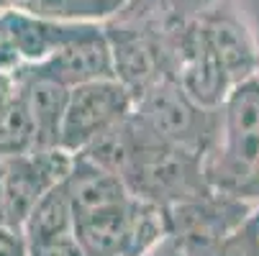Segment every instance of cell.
<instances>
[{"instance_id":"cell-2","label":"cell","mask_w":259,"mask_h":256,"mask_svg":"<svg viewBox=\"0 0 259 256\" xmlns=\"http://www.w3.org/2000/svg\"><path fill=\"white\" fill-rule=\"evenodd\" d=\"M134 116L162 138L205 154L215 136L218 108L195 103L175 77H164L136 97Z\"/></svg>"},{"instance_id":"cell-8","label":"cell","mask_w":259,"mask_h":256,"mask_svg":"<svg viewBox=\"0 0 259 256\" xmlns=\"http://www.w3.org/2000/svg\"><path fill=\"white\" fill-rule=\"evenodd\" d=\"M0 26L21 62H44L62 46L88 36L100 23H69L31 16L16 8H0Z\"/></svg>"},{"instance_id":"cell-12","label":"cell","mask_w":259,"mask_h":256,"mask_svg":"<svg viewBox=\"0 0 259 256\" xmlns=\"http://www.w3.org/2000/svg\"><path fill=\"white\" fill-rule=\"evenodd\" d=\"M28 256H85V251H82L77 236H64V238L28 246Z\"/></svg>"},{"instance_id":"cell-15","label":"cell","mask_w":259,"mask_h":256,"mask_svg":"<svg viewBox=\"0 0 259 256\" xmlns=\"http://www.w3.org/2000/svg\"><path fill=\"white\" fill-rule=\"evenodd\" d=\"M18 64H21V57L16 54L13 44L8 41L3 26H0V72H13Z\"/></svg>"},{"instance_id":"cell-11","label":"cell","mask_w":259,"mask_h":256,"mask_svg":"<svg viewBox=\"0 0 259 256\" xmlns=\"http://www.w3.org/2000/svg\"><path fill=\"white\" fill-rule=\"evenodd\" d=\"M198 256H259V205L251 208L239 226H234L224 238H218Z\"/></svg>"},{"instance_id":"cell-1","label":"cell","mask_w":259,"mask_h":256,"mask_svg":"<svg viewBox=\"0 0 259 256\" xmlns=\"http://www.w3.org/2000/svg\"><path fill=\"white\" fill-rule=\"evenodd\" d=\"M203 174L210 190L259 205V75L239 82L218 105Z\"/></svg>"},{"instance_id":"cell-4","label":"cell","mask_w":259,"mask_h":256,"mask_svg":"<svg viewBox=\"0 0 259 256\" xmlns=\"http://www.w3.org/2000/svg\"><path fill=\"white\" fill-rule=\"evenodd\" d=\"M251 208L256 205L215 190H205L198 197L180 200L164 208L169 238L180 246L185 256H198L218 238H224L234 226H239L251 213Z\"/></svg>"},{"instance_id":"cell-5","label":"cell","mask_w":259,"mask_h":256,"mask_svg":"<svg viewBox=\"0 0 259 256\" xmlns=\"http://www.w3.org/2000/svg\"><path fill=\"white\" fill-rule=\"evenodd\" d=\"M72 157L62 149H36L3 159V218L6 226L23 228L33 205L67 177Z\"/></svg>"},{"instance_id":"cell-14","label":"cell","mask_w":259,"mask_h":256,"mask_svg":"<svg viewBox=\"0 0 259 256\" xmlns=\"http://www.w3.org/2000/svg\"><path fill=\"white\" fill-rule=\"evenodd\" d=\"M16 95H18V82L13 77V72H0V116L11 108Z\"/></svg>"},{"instance_id":"cell-9","label":"cell","mask_w":259,"mask_h":256,"mask_svg":"<svg viewBox=\"0 0 259 256\" xmlns=\"http://www.w3.org/2000/svg\"><path fill=\"white\" fill-rule=\"evenodd\" d=\"M21 231H23L28 246L64 238V236H75V205H72L64 179L59 185H54L49 192H44V197L28 213Z\"/></svg>"},{"instance_id":"cell-13","label":"cell","mask_w":259,"mask_h":256,"mask_svg":"<svg viewBox=\"0 0 259 256\" xmlns=\"http://www.w3.org/2000/svg\"><path fill=\"white\" fill-rule=\"evenodd\" d=\"M0 256H28V243L23 231L0 226Z\"/></svg>"},{"instance_id":"cell-10","label":"cell","mask_w":259,"mask_h":256,"mask_svg":"<svg viewBox=\"0 0 259 256\" xmlns=\"http://www.w3.org/2000/svg\"><path fill=\"white\" fill-rule=\"evenodd\" d=\"M131 0H0V8H16L31 16L69 23H105Z\"/></svg>"},{"instance_id":"cell-3","label":"cell","mask_w":259,"mask_h":256,"mask_svg":"<svg viewBox=\"0 0 259 256\" xmlns=\"http://www.w3.org/2000/svg\"><path fill=\"white\" fill-rule=\"evenodd\" d=\"M134 92L118 77L72 87L62 123L59 149L67 154L88 151L95 141L118 128L134 113Z\"/></svg>"},{"instance_id":"cell-6","label":"cell","mask_w":259,"mask_h":256,"mask_svg":"<svg viewBox=\"0 0 259 256\" xmlns=\"http://www.w3.org/2000/svg\"><path fill=\"white\" fill-rule=\"evenodd\" d=\"M13 77L18 82V95L33 126L36 149H59L62 123L67 113L69 90L59 80L39 72L33 64L21 62L13 69Z\"/></svg>"},{"instance_id":"cell-7","label":"cell","mask_w":259,"mask_h":256,"mask_svg":"<svg viewBox=\"0 0 259 256\" xmlns=\"http://www.w3.org/2000/svg\"><path fill=\"white\" fill-rule=\"evenodd\" d=\"M28 64H33L39 72L59 80L67 87L118 77L113 46L108 41V33H105L103 23L98 28H93L88 36H82V39L62 46L59 52H54L44 62H28Z\"/></svg>"}]
</instances>
